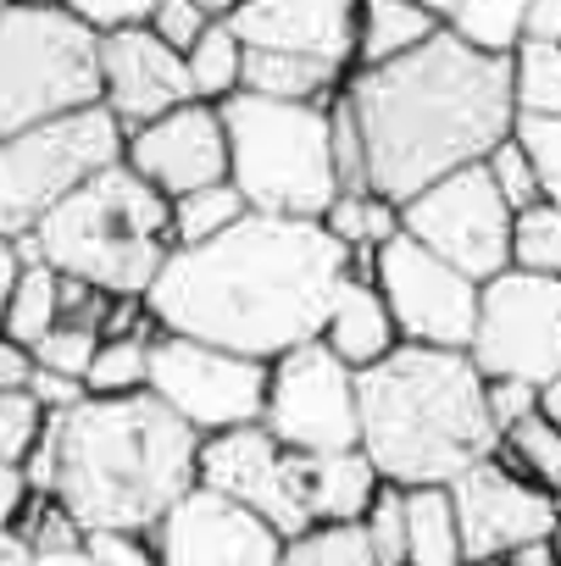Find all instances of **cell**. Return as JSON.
<instances>
[{
	"label": "cell",
	"instance_id": "cell-49",
	"mask_svg": "<svg viewBox=\"0 0 561 566\" xmlns=\"http://www.w3.org/2000/svg\"><path fill=\"white\" fill-rule=\"evenodd\" d=\"M461 566H555V538H550V544L500 549V555H484V560H461Z\"/></svg>",
	"mask_w": 561,
	"mask_h": 566
},
{
	"label": "cell",
	"instance_id": "cell-12",
	"mask_svg": "<svg viewBox=\"0 0 561 566\" xmlns=\"http://www.w3.org/2000/svg\"><path fill=\"white\" fill-rule=\"evenodd\" d=\"M511 222L517 217L500 200L484 161L439 178L434 189L401 206V233L434 250L439 261H450L456 272H467L472 283L511 272Z\"/></svg>",
	"mask_w": 561,
	"mask_h": 566
},
{
	"label": "cell",
	"instance_id": "cell-47",
	"mask_svg": "<svg viewBox=\"0 0 561 566\" xmlns=\"http://www.w3.org/2000/svg\"><path fill=\"white\" fill-rule=\"evenodd\" d=\"M34 378H40V356L0 334V389H34Z\"/></svg>",
	"mask_w": 561,
	"mask_h": 566
},
{
	"label": "cell",
	"instance_id": "cell-7",
	"mask_svg": "<svg viewBox=\"0 0 561 566\" xmlns=\"http://www.w3.org/2000/svg\"><path fill=\"white\" fill-rule=\"evenodd\" d=\"M101 106V40L73 7L0 12V139Z\"/></svg>",
	"mask_w": 561,
	"mask_h": 566
},
{
	"label": "cell",
	"instance_id": "cell-8",
	"mask_svg": "<svg viewBox=\"0 0 561 566\" xmlns=\"http://www.w3.org/2000/svg\"><path fill=\"white\" fill-rule=\"evenodd\" d=\"M123 150H128V134L106 106L62 117L18 139H0V239L34 233L67 195L95 184L106 167H117Z\"/></svg>",
	"mask_w": 561,
	"mask_h": 566
},
{
	"label": "cell",
	"instance_id": "cell-50",
	"mask_svg": "<svg viewBox=\"0 0 561 566\" xmlns=\"http://www.w3.org/2000/svg\"><path fill=\"white\" fill-rule=\"evenodd\" d=\"M18 277H23V261H18L12 239H0V328H7V306H12V290H18Z\"/></svg>",
	"mask_w": 561,
	"mask_h": 566
},
{
	"label": "cell",
	"instance_id": "cell-2",
	"mask_svg": "<svg viewBox=\"0 0 561 566\" xmlns=\"http://www.w3.org/2000/svg\"><path fill=\"white\" fill-rule=\"evenodd\" d=\"M345 106L367 139V189L395 206L489 161L517 134L511 62H489L450 34L406 62L351 73Z\"/></svg>",
	"mask_w": 561,
	"mask_h": 566
},
{
	"label": "cell",
	"instance_id": "cell-16",
	"mask_svg": "<svg viewBox=\"0 0 561 566\" xmlns=\"http://www.w3.org/2000/svg\"><path fill=\"white\" fill-rule=\"evenodd\" d=\"M150 538L162 549V566H278L284 560V538L256 511L211 489H189Z\"/></svg>",
	"mask_w": 561,
	"mask_h": 566
},
{
	"label": "cell",
	"instance_id": "cell-6",
	"mask_svg": "<svg viewBox=\"0 0 561 566\" xmlns=\"http://www.w3.org/2000/svg\"><path fill=\"white\" fill-rule=\"evenodd\" d=\"M228 128V184L245 195L256 217L323 222L345 195L334 167V123L329 106H278L256 95H233L222 106Z\"/></svg>",
	"mask_w": 561,
	"mask_h": 566
},
{
	"label": "cell",
	"instance_id": "cell-36",
	"mask_svg": "<svg viewBox=\"0 0 561 566\" xmlns=\"http://www.w3.org/2000/svg\"><path fill=\"white\" fill-rule=\"evenodd\" d=\"M45 428H51V411L29 389H0V461L29 467V455L40 450Z\"/></svg>",
	"mask_w": 561,
	"mask_h": 566
},
{
	"label": "cell",
	"instance_id": "cell-19",
	"mask_svg": "<svg viewBox=\"0 0 561 566\" xmlns=\"http://www.w3.org/2000/svg\"><path fill=\"white\" fill-rule=\"evenodd\" d=\"M101 106L123 123V134H134L178 106H195L184 56L167 51L150 29L101 40Z\"/></svg>",
	"mask_w": 561,
	"mask_h": 566
},
{
	"label": "cell",
	"instance_id": "cell-54",
	"mask_svg": "<svg viewBox=\"0 0 561 566\" xmlns=\"http://www.w3.org/2000/svg\"><path fill=\"white\" fill-rule=\"evenodd\" d=\"M555 566H561V527H555Z\"/></svg>",
	"mask_w": 561,
	"mask_h": 566
},
{
	"label": "cell",
	"instance_id": "cell-45",
	"mask_svg": "<svg viewBox=\"0 0 561 566\" xmlns=\"http://www.w3.org/2000/svg\"><path fill=\"white\" fill-rule=\"evenodd\" d=\"M29 395H34L51 417H67V411H79V406L90 400V389H84L79 378H62V373H45V367H40V378H34Z\"/></svg>",
	"mask_w": 561,
	"mask_h": 566
},
{
	"label": "cell",
	"instance_id": "cell-43",
	"mask_svg": "<svg viewBox=\"0 0 561 566\" xmlns=\"http://www.w3.org/2000/svg\"><path fill=\"white\" fill-rule=\"evenodd\" d=\"M73 18H79L95 40H112V34H128V29H150L156 0H79Z\"/></svg>",
	"mask_w": 561,
	"mask_h": 566
},
{
	"label": "cell",
	"instance_id": "cell-34",
	"mask_svg": "<svg viewBox=\"0 0 561 566\" xmlns=\"http://www.w3.org/2000/svg\"><path fill=\"white\" fill-rule=\"evenodd\" d=\"M511 266L533 277H561V206H533L511 222Z\"/></svg>",
	"mask_w": 561,
	"mask_h": 566
},
{
	"label": "cell",
	"instance_id": "cell-53",
	"mask_svg": "<svg viewBox=\"0 0 561 566\" xmlns=\"http://www.w3.org/2000/svg\"><path fill=\"white\" fill-rule=\"evenodd\" d=\"M40 566H95L84 549H56V555H40Z\"/></svg>",
	"mask_w": 561,
	"mask_h": 566
},
{
	"label": "cell",
	"instance_id": "cell-33",
	"mask_svg": "<svg viewBox=\"0 0 561 566\" xmlns=\"http://www.w3.org/2000/svg\"><path fill=\"white\" fill-rule=\"evenodd\" d=\"M278 566H378V560L362 522H334V527H307L301 538H290Z\"/></svg>",
	"mask_w": 561,
	"mask_h": 566
},
{
	"label": "cell",
	"instance_id": "cell-17",
	"mask_svg": "<svg viewBox=\"0 0 561 566\" xmlns=\"http://www.w3.org/2000/svg\"><path fill=\"white\" fill-rule=\"evenodd\" d=\"M123 161L162 189L167 200H184L195 189L228 184V128H222V106H178L145 128L128 134Z\"/></svg>",
	"mask_w": 561,
	"mask_h": 566
},
{
	"label": "cell",
	"instance_id": "cell-35",
	"mask_svg": "<svg viewBox=\"0 0 561 566\" xmlns=\"http://www.w3.org/2000/svg\"><path fill=\"white\" fill-rule=\"evenodd\" d=\"M228 18H233V0H156L150 34H156L167 51L189 56V51L200 45V34H206L211 23H228Z\"/></svg>",
	"mask_w": 561,
	"mask_h": 566
},
{
	"label": "cell",
	"instance_id": "cell-37",
	"mask_svg": "<svg viewBox=\"0 0 561 566\" xmlns=\"http://www.w3.org/2000/svg\"><path fill=\"white\" fill-rule=\"evenodd\" d=\"M489 167V178H495V189H500V200L511 206V217H522V211H533V206H544V184H539V167H533V156L517 145V134L484 161Z\"/></svg>",
	"mask_w": 561,
	"mask_h": 566
},
{
	"label": "cell",
	"instance_id": "cell-11",
	"mask_svg": "<svg viewBox=\"0 0 561 566\" xmlns=\"http://www.w3.org/2000/svg\"><path fill=\"white\" fill-rule=\"evenodd\" d=\"M472 367L517 384H555L561 378V277L533 272H500L478 295V334H472Z\"/></svg>",
	"mask_w": 561,
	"mask_h": 566
},
{
	"label": "cell",
	"instance_id": "cell-22",
	"mask_svg": "<svg viewBox=\"0 0 561 566\" xmlns=\"http://www.w3.org/2000/svg\"><path fill=\"white\" fill-rule=\"evenodd\" d=\"M445 34L439 12L428 0H362V29H356V73L389 67L417 56Z\"/></svg>",
	"mask_w": 561,
	"mask_h": 566
},
{
	"label": "cell",
	"instance_id": "cell-55",
	"mask_svg": "<svg viewBox=\"0 0 561 566\" xmlns=\"http://www.w3.org/2000/svg\"><path fill=\"white\" fill-rule=\"evenodd\" d=\"M555 511H561V494H555Z\"/></svg>",
	"mask_w": 561,
	"mask_h": 566
},
{
	"label": "cell",
	"instance_id": "cell-24",
	"mask_svg": "<svg viewBox=\"0 0 561 566\" xmlns=\"http://www.w3.org/2000/svg\"><path fill=\"white\" fill-rule=\"evenodd\" d=\"M439 23L456 45L489 56V62H511L522 51V29H528V0H439Z\"/></svg>",
	"mask_w": 561,
	"mask_h": 566
},
{
	"label": "cell",
	"instance_id": "cell-14",
	"mask_svg": "<svg viewBox=\"0 0 561 566\" xmlns=\"http://www.w3.org/2000/svg\"><path fill=\"white\" fill-rule=\"evenodd\" d=\"M456 500V522H461V549L467 560L500 555V549H522V544H550L561 527V511L544 489H533L522 472H511L495 455H484L478 467H467L450 483Z\"/></svg>",
	"mask_w": 561,
	"mask_h": 566
},
{
	"label": "cell",
	"instance_id": "cell-15",
	"mask_svg": "<svg viewBox=\"0 0 561 566\" xmlns=\"http://www.w3.org/2000/svg\"><path fill=\"white\" fill-rule=\"evenodd\" d=\"M200 489L256 511L284 544L312 527V516L295 494V478H290V450L267 428H239V433L206 439L200 444Z\"/></svg>",
	"mask_w": 561,
	"mask_h": 566
},
{
	"label": "cell",
	"instance_id": "cell-38",
	"mask_svg": "<svg viewBox=\"0 0 561 566\" xmlns=\"http://www.w3.org/2000/svg\"><path fill=\"white\" fill-rule=\"evenodd\" d=\"M362 533H367L378 566H406V489L384 483L362 516Z\"/></svg>",
	"mask_w": 561,
	"mask_h": 566
},
{
	"label": "cell",
	"instance_id": "cell-42",
	"mask_svg": "<svg viewBox=\"0 0 561 566\" xmlns=\"http://www.w3.org/2000/svg\"><path fill=\"white\" fill-rule=\"evenodd\" d=\"M517 145L533 156L544 200L561 206V123H539V117H517Z\"/></svg>",
	"mask_w": 561,
	"mask_h": 566
},
{
	"label": "cell",
	"instance_id": "cell-51",
	"mask_svg": "<svg viewBox=\"0 0 561 566\" xmlns=\"http://www.w3.org/2000/svg\"><path fill=\"white\" fill-rule=\"evenodd\" d=\"M0 566H40V549L18 527H0Z\"/></svg>",
	"mask_w": 561,
	"mask_h": 566
},
{
	"label": "cell",
	"instance_id": "cell-23",
	"mask_svg": "<svg viewBox=\"0 0 561 566\" xmlns=\"http://www.w3.org/2000/svg\"><path fill=\"white\" fill-rule=\"evenodd\" d=\"M351 73L329 67V62H307V56H272V51H250L245 62V90L256 101H278V106H334L345 95Z\"/></svg>",
	"mask_w": 561,
	"mask_h": 566
},
{
	"label": "cell",
	"instance_id": "cell-31",
	"mask_svg": "<svg viewBox=\"0 0 561 566\" xmlns=\"http://www.w3.org/2000/svg\"><path fill=\"white\" fill-rule=\"evenodd\" d=\"M511 95H517V117L561 123V51L555 45H522L511 56Z\"/></svg>",
	"mask_w": 561,
	"mask_h": 566
},
{
	"label": "cell",
	"instance_id": "cell-40",
	"mask_svg": "<svg viewBox=\"0 0 561 566\" xmlns=\"http://www.w3.org/2000/svg\"><path fill=\"white\" fill-rule=\"evenodd\" d=\"M329 123H334V167H340V189L356 195V189H367V139H362V123H356V112L345 106V95L329 106Z\"/></svg>",
	"mask_w": 561,
	"mask_h": 566
},
{
	"label": "cell",
	"instance_id": "cell-41",
	"mask_svg": "<svg viewBox=\"0 0 561 566\" xmlns=\"http://www.w3.org/2000/svg\"><path fill=\"white\" fill-rule=\"evenodd\" d=\"M84 555L95 566H162V549L150 533H128V527H101L84 533Z\"/></svg>",
	"mask_w": 561,
	"mask_h": 566
},
{
	"label": "cell",
	"instance_id": "cell-10",
	"mask_svg": "<svg viewBox=\"0 0 561 566\" xmlns=\"http://www.w3.org/2000/svg\"><path fill=\"white\" fill-rule=\"evenodd\" d=\"M261 428L290 455L362 450V373H351L323 339L278 356Z\"/></svg>",
	"mask_w": 561,
	"mask_h": 566
},
{
	"label": "cell",
	"instance_id": "cell-26",
	"mask_svg": "<svg viewBox=\"0 0 561 566\" xmlns=\"http://www.w3.org/2000/svg\"><path fill=\"white\" fill-rule=\"evenodd\" d=\"M245 62H250V51H245V40L233 34V23H211V29L200 34V45L184 56L195 101H200V106H228V101L245 90Z\"/></svg>",
	"mask_w": 561,
	"mask_h": 566
},
{
	"label": "cell",
	"instance_id": "cell-5",
	"mask_svg": "<svg viewBox=\"0 0 561 566\" xmlns=\"http://www.w3.org/2000/svg\"><path fill=\"white\" fill-rule=\"evenodd\" d=\"M34 233L45 244V266L62 277H84L112 301H145L173 261V200L117 161L67 195Z\"/></svg>",
	"mask_w": 561,
	"mask_h": 566
},
{
	"label": "cell",
	"instance_id": "cell-21",
	"mask_svg": "<svg viewBox=\"0 0 561 566\" xmlns=\"http://www.w3.org/2000/svg\"><path fill=\"white\" fill-rule=\"evenodd\" d=\"M323 345H329L351 373H373V367L389 361L406 339H401V328H395V317H389V306H384V295H378V283L345 277L340 295H334V306H329V317H323Z\"/></svg>",
	"mask_w": 561,
	"mask_h": 566
},
{
	"label": "cell",
	"instance_id": "cell-27",
	"mask_svg": "<svg viewBox=\"0 0 561 566\" xmlns=\"http://www.w3.org/2000/svg\"><path fill=\"white\" fill-rule=\"evenodd\" d=\"M250 217L245 195L233 184H211V189H195L184 200H173V250H200V244H217L228 239L239 222Z\"/></svg>",
	"mask_w": 561,
	"mask_h": 566
},
{
	"label": "cell",
	"instance_id": "cell-44",
	"mask_svg": "<svg viewBox=\"0 0 561 566\" xmlns=\"http://www.w3.org/2000/svg\"><path fill=\"white\" fill-rule=\"evenodd\" d=\"M528 417H539V389L533 384H517V378H495L489 384V422H495V433L506 439Z\"/></svg>",
	"mask_w": 561,
	"mask_h": 566
},
{
	"label": "cell",
	"instance_id": "cell-3",
	"mask_svg": "<svg viewBox=\"0 0 561 566\" xmlns=\"http://www.w3.org/2000/svg\"><path fill=\"white\" fill-rule=\"evenodd\" d=\"M200 433L184 428L150 389L128 400H84L51 417L29 455L34 494H51L84 533H156L162 516L200 489Z\"/></svg>",
	"mask_w": 561,
	"mask_h": 566
},
{
	"label": "cell",
	"instance_id": "cell-46",
	"mask_svg": "<svg viewBox=\"0 0 561 566\" xmlns=\"http://www.w3.org/2000/svg\"><path fill=\"white\" fill-rule=\"evenodd\" d=\"M29 505H34V483H29V472L0 461V527H18V522L29 516Z\"/></svg>",
	"mask_w": 561,
	"mask_h": 566
},
{
	"label": "cell",
	"instance_id": "cell-18",
	"mask_svg": "<svg viewBox=\"0 0 561 566\" xmlns=\"http://www.w3.org/2000/svg\"><path fill=\"white\" fill-rule=\"evenodd\" d=\"M228 23L245 40V51L307 56V62L356 73L362 0H245V7H233Z\"/></svg>",
	"mask_w": 561,
	"mask_h": 566
},
{
	"label": "cell",
	"instance_id": "cell-9",
	"mask_svg": "<svg viewBox=\"0 0 561 566\" xmlns=\"http://www.w3.org/2000/svg\"><path fill=\"white\" fill-rule=\"evenodd\" d=\"M267 384H272L267 361H250L200 339H178V334H162L150 345V395L200 439L261 428Z\"/></svg>",
	"mask_w": 561,
	"mask_h": 566
},
{
	"label": "cell",
	"instance_id": "cell-13",
	"mask_svg": "<svg viewBox=\"0 0 561 566\" xmlns=\"http://www.w3.org/2000/svg\"><path fill=\"white\" fill-rule=\"evenodd\" d=\"M378 295L406 345L423 350H472L478 334V295L484 283L423 250L417 239H395L378 250Z\"/></svg>",
	"mask_w": 561,
	"mask_h": 566
},
{
	"label": "cell",
	"instance_id": "cell-48",
	"mask_svg": "<svg viewBox=\"0 0 561 566\" xmlns=\"http://www.w3.org/2000/svg\"><path fill=\"white\" fill-rule=\"evenodd\" d=\"M528 40L522 45H555L561 51V0H528Z\"/></svg>",
	"mask_w": 561,
	"mask_h": 566
},
{
	"label": "cell",
	"instance_id": "cell-39",
	"mask_svg": "<svg viewBox=\"0 0 561 566\" xmlns=\"http://www.w3.org/2000/svg\"><path fill=\"white\" fill-rule=\"evenodd\" d=\"M101 345H106V339H101L95 328L56 323L34 356H40V367H45V373H62V378H79V384H84V378H90V367H95V356H101ZM84 389H90V384H84Z\"/></svg>",
	"mask_w": 561,
	"mask_h": 566
},
{
	"label": "cell",
	"instance_id": "cell-29",
	"mask_svg": "<svg viewBox=\"0 0 561 566\" xmlns=\"http://www.w3.org/2000/svg\"><path fill=\"white\" fill-rule=\"evenodd\" d=\"M56 290H62V277H56V266H23V277H18V290H12V306H7V339H18V345H29V350H40L45 345V334L56 328Z\"/></svg>",
	"mask_w": 561,
	"mask_h": 566
},
{
	"label": "cell",
	"instance_id": "cell-25",
	"mask_svg": "<svg viewBox=\"0 0 561 566\" xmlns=\"http://www.w3.org/2000/svg\"><path fill=\"white\" fill-rule=\"evenodd\" d=\"M461 522L450 489H406V566H461Z\"/></svg>",
	"mask_w": 561,
	"mask_h": 566
},
{
	"label": "cell",
	"instance_id": "cell-1",
	"mask_svg": "<svg viewBox=\"0 0 561 566\" xmlns=\"http://www.w3.org/2000/svg\"><path fill=\"white\" fill-rule=\"evenodd\" d=\"M345 277L351 250L323 222L250 211L228 239L173 250L145 306L162 334L272 367L278 356L323 339V317Z\"/></svg>",
	"mask_w": 561,
	"mask_h": 566
},
{
	"label": "cell",
	"instance_id": "cell-20",
	"mask_svg": "<svg viewBox=\"0 0 561 566\" xmlns=\"http://www.w3.org/2000/svg\"><path fill=\"white\" fill-rule=\"evenodd\" d=\"M290 478L295 494L312 516V527H334V522H362L373 494L384 489L378 467L367 461V450H340V455H290Z\"/></svg>",
	"mask_w": 561,
	"mask_h": 566
},
{
	"label": "cell",
	"instance_id": "cell-30",
	"mask_svg": "<svg viewBox=\"0 0 561 566\" xmlns=\"http://www.w3.org/2000/svg\"><path fill=\"white\" fill-rule=\"evenodd\" d=\"M500 461L511 472H522L533 489H544L550 500L561 494V428L544 417H528L522 428H511L500 439Z\"/></svg>",
	"mask_w": 561,
	"mask_h": 566
},
{
	"label": "cell",
	"instance_id": "cell-32",
	"mask_svg": "<svg viewBox=\"0 0 561 566\" xmlns=\"http://www.w3.org/2000/svg\"><path fill=\"white\" fill-rule=\"evenodd\" d=\"M150 345L156 339H106L90 367V400H128L150 389Z\"/></svg>",
	"mask_w": 561,
	"mask_h": 566
},
{
	"label": "cell",
	"instance_id": "cell-56",
	"mask_svg": "<svg viewBox=\"0 0 561 566\" xmlns=\"http://www.w3.org/2000/svg\"><path fill=\"white\" fill-rule=\"evenodd\" d=\"M0 12H7V7H0Z\"/></svg>",
	"mask_w": 561,
	"mask_h": 566
},
{
	"label": "cell",
	"instance_id": "cell-28",
	"mask_svg": "<svg viewBox=\"0 0 561 566\" xmlns=\"http://www.w3.org/2000/svg\"><path fill=\"white\" fill-rule=\"evenodd\" d=\"M323 228L356 255V250H384V244H395L401 239V206L395 200H384V195H373V189H356V195H340L334 206H329V217H323Z\"/></svg>",
	"mask_w": 561,
	"mask_h": 566
},
{
	"label": "cell",
	"instance_id": "cell-52",
	"mask_svg": "<svg viewBox=\"0 0 561 566\" xmlns=\"http://www.w3.org/2000/svg\"><path fill=\"white\" fill-rule=\"evenodd\" d=\"M539 417H544V422H555V428H561V378H555V384H544V389H539Z\"/></svg>",
	"mask_w": 561,
	"mask_h": 566
},
{
	"label": "cell",
	"instance_id": "cell-4",
	"mask_svg": "<svg viewBox=\"0 0 561 566\" xmlns=\"http://www.w3.org/2000/svg\"><path fill=\"white\" fill-rule=\"evenodd\" d=\"M362 450L395 489H450L500 450L489 422V378L467 350L401 345L362 373Z\"/></svg>",
	"mask_w": 561,
	"mask_h": 566
}]
</instances>
